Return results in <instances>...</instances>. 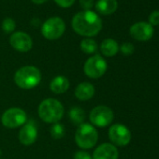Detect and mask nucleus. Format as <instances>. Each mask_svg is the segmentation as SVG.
<instances>
[{
  "mask_svg": "<svg viewBox=\"0 0 159 159\" xmlns=\"http://www.w3.org/2000/svg\"><path fill=\"white\" fill-rule=\"evenodd\" d=\"M71 25L76 33L84 37H94L102 28L101 19L92 11H84L75 14Z\"/></svg>",
  "mask_w": 159,
  "mask_h": 159,
  "instance_id": "f257e3e1",
  "label": "nucleus"
},
{
  "mask_svg": "<svg viewBox=\"0 0 159 159\" xmlns=\"http://www.w3.org/2000/svg\"><path fill=\"white\" fill-rule=\"evenodd\" d=\"M41 81V73L34 66H25L19 68L14 74V83L22 89H32Z\"/></svg>",
  "mask_w": 159,
  "mask_h": 159,
  "instance_id": "f03ea898",
  "label": "nucleus"
},
{
  "mask_svg": "<svg viewBox=\"0 0 159 159\" xmlns=\"http://www.w3.org/2000/svg\"><path fill=\"white\" fill-rule=\"evenodd\" d=\"M38 111L42 121L48 124H55L62 119L65 111L60 101L54 98H47L39 104Z\"/></svg>",
  "mask_w": 159,
  "mask_h": 159,
  "instance_id": "7ed1b4c3",
  "label": "nucleus"
},
{
  "mask_svg": "<svg viewBox=\"0 0 159 159\" xmlns=\"http://www.w3.org/2000/svg\"><path fill=\"white\" fill-rule=\"evenodd\" d=\"M98 139V133L97 129L89 124H82L79 125L75 133V141L82 149L93 148Z\"/></svg>",
  "mask_w": 159,
  "mask_h": 159,
  "instance_id": "20e7f679",
  "label": "nucleus"
},
{
  "mask_svg": "<svg viewBox=\"0 0 159 159\" xmlns=\"http://www.w3.org/2000/svg\"><path fill=\"white\" fill-rule=\"evenodd\" d=\"M66 25L64 21L59 17H52L43 23L41 27V33L43 37L50 40L59 39L65 32Z\"/></svg>",
  "mask_w": 159,
  "mask_h": 159,
  "instance_id": "39448f33",
  "label": "nucleus"
},
{
  "mask_svg": "<svg viewBox=\"0 0 159 159\" xmlns=\"http://www.w3.org/2000/svg\"><path fill=\"white\" fill-rule=\"evenodd\" d=\"M107 67L108 65L105 59L102 56L96 54L87 59L84 64V70L87 77L91 79H98L105 74Z\"/></svg>",
  "mask_w": 159,
  "mask_h": 159,
  "instance_id": "423d86ee",
  "label": "nucleus"
},
{
  "mask_svg": "<svg viewBox=\"0 0 159 159\" xmlns=\"http://www.w3.org/2000/svg\"><path fill=\"white\" fill-rule=\"evenodd\" d=\"M89 118L94 125L98 127H105L112 123L114 114L111 109L107 106L100 105L91 111Z\"/></svg>",
  "mask_w": 159,
  "mask_h": 159,
  "instance_id": "0eeeda50",
  "label": "nucleus"
},
{
  "mask_svg": "<svg viewBox=\"0 0 159 159\" xmlns=\"http://www.w3.org/2000/svg\"><path fill=\"white\" fill-rule=\"evenodd\" d=\"M27 116L24 110L19 108H11L7 110L1 117V122L8 128H16L26 123Z\"/></svg>",
  "mask_w": 159,
  "mask_h": 159,
  "instance_id": "6e6552de",
  "label": "nucleus"
},
{
  "mask_svg": "<svg viewBox=\"0 0 159 159\" xmlns=\"http://www.w3.org/2000/svg\"><path fill=\"white\" fill-rule=\"evenodd\" d=\"M109 138L117 146H126L131 140V132L125 125L115 124L109 129Z\"/></svg>",
  "mask_w": 159,
  "mask_h": 159,
  "instance_id": "1a4fd4ad",
  "label": "nucleus"
},
{
  "mask_svg": "<svg viewBox=\"0 0 159 159\" xmlns=\"http://www.w3.org/2000/svg\"><path fill=\"white\" fill-rule=\"evenodd\" d=\"M10 43L13 49L22 52H26L30 51L33 46L31 37L28 34L22 31L13 33L10 38Z\"/></svg>",
  "mask_w": 159,
  "mask_h": 159,
  "instance_id": "9d476101",
  "label": "nucleus"
},
{
  "mask_svg": "<svg viewBox=\"0 0 159 159\" xmlns=\"http://www.w3.org/2000/svg\"><path fill=\"white\" fill-rule=\"evenodd\" d=\"M130 35L139 41H147L153 35V27L149 23L139 22L130 27Z\"/></svg>",
  "mask_w": 159,
  "mask_h": 159,
  "instance_id": "9b49d317",
  "label": "nucleus"
},
{
  "mask_svg": "<svg viewBox=\"0 0 159 159\" xmlns=\"http://www.w3.org/2000/svg\"><path fill=\"white\" fill-rule=\"evenodd\" d=\"M118 150L113 144L103 143L95 150L92 159H118Z\"/></svg>",
  "mask_w": 159,
  "mask_h": 159,
  "instance_id": "f8f14e48",
  "label": "nucleus"
},
{
  "mask_svg": "<svg viewBox=\"0 0 159 159\" xmlns=\"http://www.w3.org/2000/svg\"><path fill=\"white\" fill-rule=\"evenodd\" d=\"M38 138V130L33 123L25 125L19 133V139L22 144L25 146L32 145Z\"/></svg>",
  "mask_w": 159,
  "mask_h": 159,
  "instance_id": "ddd939ff",
  "label": "nucleus"
},
{
  "mask_svg": "<svg viewBox=\"0 0 159 159\" xmlns=\"http://www.w3.org/2000/svg\"><path fill=\"white\" fill-rule=\"evenodd\" d=\"M95 91V87L92 84L84 82L78 84L75 89V96L79 100L86 101L94 97Z\"/></svg>",
  "mask_w": 159,
  "mask_h": 159,
  "instance_id": "4468645a",
  "label": "nucleus"
},
{
  "mask_svg": "<svg viewBox=\"0 0 159 159\" xmlns=\"http://www.w3.org/2000/svg\"><path fill=\"white\" fill-rule=\"evenodd\" d=\"M117 8V0H98L96 4L97 11L103 15H110L114 13Z\"/></svg>",
  "mask_w": 159,
  "mask_h": 159,
  "instance_id": "2eb2a0df",
  "label": "nucleus"
},
{
  "mask_svg": "<svg viewBox=\"0 0 159 159\" xmlns=\"http://www.w3.org/2000/svg\"><path fill=\"white\" fill-rule=\"evenodd\" d=\"M50 88L54 94H63L69 88V81L65 76H57L51 82Z\"/></svg>",
  "mask_w": 159,
  "mask_h": 159,
  "instance_id": "dca6fc26",
  "label": "nucleus"
},
{
  "mask_svg": "<svg viewBox=\"0 0 159 159\" xmlns=\"http://www.w3.org/2000/svg\"><path fill=\"white\" fill-rule=\"evenodd\" d=\"M101 52L108 57L114 56L119 51V45L116 40L112 39H106L102 41L100 45Z\"/></svg>",
  "mask_w": 159,
  "mask_h": 159,
  "instance_id": "f3484780",
  "label": "nucleus"
},
{
  "mask_svg": "<svg viewBox=\"0 0 159 159\" xmlns=\"http://www.w3.org/2000/svg\"><path fill=\"white\" fill-rule=\"evenodd\" d=\"M69 117L74 125H81L82 124H84V121L85 119L84 111L78 107L72 108L69 111Z\"/></svg>",
  "mask_w": 159,
  "mask_h": 159,
  "instance_id": "a211bd4d",
  "label": "nucleus"
},
{
  "mask_svg": "<svg viewBox=\"0 0 159 159\" xmlns=\"http://www.w3.org/2000/svg\"><path fill=\"white\" fill-rule=\"evenodd\" d=\"M81 50L86 54H92L98 51V44L92 39H85L81 41Z\"/></svg>",
  "mask_w": 159,
  "mask_h": 159,
  "instance_id": "6ab92c4d",
  "label": "nucleus"
},
{
  "mask_svg": "<svg viewBox=\"0 0 159 159\" xmlns=\"http://www.w3.org/2000/svg\"><path fill=\"white\" fill-rule=\"evenodd\" d=\"M65 133H66V129H65V126L61 124H58V123H55L52 128H51V135L53 139H62L64 136H65Z\"/></svg>",
  "mask_w": 159,
  "mask_h": 159,
  "instance_id": "aec40b11",
  "label": "nucleus"
},
{
  "mask_svg": "<svg viewBox=\"0 0 159 159\" xmlns=\"http://www.w3.org/2000/svg\"><path fill=\"white\" fill-rule=\"evenodd\" d=\"M2 29L5 33H12L15 29V22L12 18H6L2 22Z\"/></svg>",
  "mask_w": 159,
  "mask_h": 159,
  "instance_id": "412c9836",
  "label": "nucleus"
},
{
  "mask_svg": "<svg viewBox=\"0 0 159 159\" xmlns=\"http://www.w3.org/2000/svg\"><path fill=\"white\" fill-rule=\"evenodd\" d=\"M120 50H121V52H122V53L124 55H130V54H132L134 52L135 48H134L133 44H131L129 42H125V43L122 44Z\"/></svg>",
  "mask_w": 159,
  "mask_h": 159,
  "instance_id": "4be33fe9",
  "label": "nucleus"
},
{
  "mask_svg": "<svg viewBox=\"0 0 159 159\" xmlns=\"http://www.w3.org/2000/svg\"><path fill=\"white\" fill-rule=\"evenodd\" d=\"M149 24L151 25H159V11H152L149 16Z\"/></svg>",
  "mask_w": 159,
  "mask_h": 159,
  "instance_id": "5701e85b",
  "label": "nucleus"
},
{
  "mask_svg": "<svg viewBox=\"0 0 159 159\" xmlns=\"http://www.w3.org/2000/svg\"><path fill=\"white\" fill-rule=\"evenodd\" d=\"M80 4L84 11H90L94 6V0H80Z\"/></svg>",
  "mask_w": 159,
  "mask_h": 159,
  "instance_id": "b1692460",
  "label": "nucleus"
},
{
  "mask_svg": "<svg viewBox=\"0 0 159 159\" xmlns=\"http://www.w3.org/2000/svg\"><path fill=\"white\" fill-rule=\"evenodd\" d=\"M54 1L58 6L62 8H69L74 4L75 0H54Z\"/></svg>",
  "mask_w": 159,
  "mask_h": 159,
  "instance_id": "393cba45",
  "label": "nucleus"
},
{
  "mask_svg": "<svg viewBox=\"0 0 159 159\" xmlns=\"http://www.w3.org/2000/svg\"><path fill=\"white\" fill-rule=\"evenodd\" d=\"M74 159H92V157L84 151H79L74 154Z\"/></svg>",
  "mask_w": 159,
  "mask_h": 159,
  "instance_id": "a878e982",
  "label": "nucleus"
},
{
  "mask_svg": "<svg viewBox=\"0 0 159 159\" xmlns=\"http://www.w3.org/2000/svg\"><path fill=\"white\" fill-rule=\"evenodd\" d=\"M47 1V0H32V2H34L35 4H38V5H40V4H43Z\"/></svg>",
  "mask_w": 159,
  "mask_h": 159,
  "instance_id": "bb28decb",
  "label": "nucleus"
}]
</instances>
